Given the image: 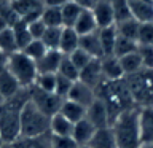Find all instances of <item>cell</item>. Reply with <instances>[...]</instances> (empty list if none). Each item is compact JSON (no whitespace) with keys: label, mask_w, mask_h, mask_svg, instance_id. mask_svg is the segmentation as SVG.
I'll use <instances>...</instances> for the list:
<instances>
[{"label":"cell","mask_w":153,"mask_h":148,"mask_svg":"<svg viewBox=\"0 0 153 148\" xmlns=\"http://www.w3.org/2000/svg\"><path fill=\"white\" fill-rule=\"evenodd\" d=\"M139 127L142 147H153V107L139 110Z\"/></svg>","instance_id":"cell-12"},{"label":"cell","mask_w":153,"mask_h":148,"mask_svg":"<svg viewBox=\"0 0 153 148\" xmlns=\"http://www.w3.org/2000/svg\"><path fill=\"white\" fill-rule=\"evenodd\" d=\"M67 2H70V0H45V5L46 7H59L61 8Z\"/></svg>","instance_id":"cell-47"},{"label":"cell","mask_w":153,"mask_h":148,"mask_svg":"<svg viewBox=\"0 0 153 148\" xmlns=\"http://www.w3.org/2000/svg\"><path fill=\"white\" fill-rule=\"evenodd\" d=\"M0 148H11V145H8V143H3V145L0 147Z\"/></svg>","instance_id":"cell-50"},{"label":"cell","mask_w":153,"mask_h":148,"mask_svg":"<svg viewBox=\"0 0 153 148\" xmlns=\"http://www.w3.org/2000/svg\"><path fill=\"white\" fill-rule=\"evenodd\" d=\"M7 70L16 78V81L21 84V88L29 89L30 86L35 84V80L38 75L37 64H35V61H32L22 51H16L8 56Z\"/></svg>","instance_id":"cell-6"},{"label":"cell","mask_w":153,"mask_h":148,"mask_svg":"<svg viewBox=\"0 0 153 148\" xmlns=\"http://www.w3.org/2000/svg\"><path fill=\"white\" fill-rule=\"evenodd\" d=\"M86 119H88L96 129L110 127V118H108L107 107H105L104 102L99 99H96L94 102L86 108Z\"/></svg>","instance_id":"cell-9"},{"label":"cell","mask_w":153,"mask_h":148,"mask_svg":"<svg viewBox=\"0 0 153 148\" xmlns=\"http://www.w3.org/2000/svg\"><path fill=\"white\" fill-rule=\"evenodd\" d=\"M57 75L64 76V78L70 80V81H78L80 78V70L76 69V65L70 61L69 56H64L61 61V65L57 69Z\"/></svg>","instance_id":"cell-32"},{"label":"cell","mask_w":153,"mask_h":148,"mask_svg":"<svg viewBox=\"0 0 153 148\" xmlns=\"http://www.w3.org/2000/svg\"><path fill=\"white\" fill-rule=\"evenodd\" d=\"M56 76H57V73H38L33 86L40 88L42 91H46V92H54V89H56Z\"/></svg>","instance_id":"cell-38"},{"label":"cell","mask_w":153,"mask_h":148,"mask_svg":"<svg viewBox=\"0 0 153 148\" xmlns=\"http://www.w3.org/2000/svg\"><path fill=\"white\" fill-rule=\"evenodd\" d=\"M137 41L134 40H129V38H124V37H117V41H115V50H113V56L117 57H123L126 54H131V53H136L137 51Z\"/></svg>","instance_id":"cell-33"},{"label":"cell","mask_w":153,"mask_h":148,"mask_svg":"<svg viewBox=\"0 0 153 148\" xmlns=\"http://www.w3.org/2000/svg\"><path fill=\"white\" fill-rule=\"evenodd\" d=\"M120 59V64H121V69L124 72V76H129V75H134L137 72H140L143 67H142V61H140V56L136 53H131V54H126L123 57H118Z\"/></svg>","instance_id":"cell-30"},{"label":"cell","mask_w":153,"mask_h":148,"mask_svg":"<svg viewBox=\"0 0 153 148\" xmlns=\"http://www.w3.org/2000/svg\"><path fill=\"white\" fill-rule=\"evenodd\" d=\"M78 81L88 84L89 88L96 89L97 86L104 81L102 75V65H100V59H93L86 67L80 70V78Z\"/></svg>","instance_id":"cell-10"},{"label":"cell","mask_w":153,"mask_h":148,"mask_svg":"<svg viewBox=\"0 0 153 148\" xmlns=\"http://www.w3.org/2000/svg\"><path fill=\"white\" fill-rule=\"evenodd\" d=\"M74 131V123H70L67 118H64L61 113L51 116V124H50V134L54 137H72Z\"/></svg>","instance_id":"cell-25"},{"label":"cell","mask_w":153,"mask_h":148,"mask_svg":"<svg viewBox=\"0 0 153 148\" xmlns=\"http://www.w3.org/2000/svg\"><path fill=\"white\" fill-rule=\"evenodd\" d=\"M69 57H70V61L76 65V69H78V70H81L83 67H86L91 61H93V57H91L86 51L81 50V48L75 50L74 53H72V54H69Z\"/></svg>","instance_id":"cell-42"},{"label":"cell","mask_w":153,"mask_h":148,"mask_svg":"<svg viewBox=\"0 0 153 148\" xmlns=\"http://www.w3.org/2000/svg\"><path fill=\"white\" fill-rule=\"evenodd\" d=\"M42 2H43V3H45V0H42Z\"/></svg>","instance_id":"cell-54"},{"label":"cell","mask_w":153,"mask_h":148,"mask_svg":"<svg viewBox=\"0 0 153 148\" xmlns=\"http://www.w3.org/2000/svg\"><path fill=\"white\" fill-rule=\"evenodd\" d=\"M80 48V35L72 27H62V35L59 43V51L64 56L72 54L75 50Z\"/></svg>","instance_id":"cell-21"},{"label":"cell","mask_w":153,"mask_h":148,"mask_svg":"<svg viewBox=\"0 0 153 148\" xmlns=\"http://www.w3.org/2000/svg\"><path fill=\"white\" fill-rule=\"evenodd\" d=\"M117 37H118V33H117L115 26L113 27H107V29H99V38H100V45H102L104 57L105 56H113Z\"/></svg>","instance_id":"cell-28"},{"label":"cell","mask_w":153,"mask_h":148,"mask_svg":"<svg viewBox=\"0 0 153 148\" xmlns=\"http://www.w3.org/2000/svg\"><path fill=\"white\" fill-rule=\"evenodd\" d=\"M100 65H102V75L104 80L115 81V80H121L124 78V72L121 69L120 59L117 56H105L100 59Z\"/></svg>","instance_id":"cell-16"},{"label":"cell","mask_w":153,"mask_h":148,"mask_svg":"<svg viewBox=\"0 0 153 148\" xmlns=\"http://www.w3.org/2000/svg\"><path fill=\"white\" fill-rule=\"evenodd\" d=\"M67 99H69V100H74V102L83 105L85 108H88L89 105L96 100V92H94L93 88H89L88 84L81 83V81H75Z\"/></svg>","instance_id":"cell-14"},{"label":"cell","mask_w":153,"mask_h":148,"mask_svg":"<svg viewBox=\"0 0 153 148\" xmlns=\"http://www.w3.org/2000/svg\"><path fill=\"white\" fill-rule=\"evenodd\" d=\"M3 145V142H2V137H0V147H2Z\"/></svg>","instance_id":"cell-52"},{"label":"cell","mask_w":153,"mask_h":148,"mask_svg":"<svg viewBox=\"0 0 153 148\" xmlns=\"http://www.w3.org/2000/svg\"><path fill=\"white\" fill-rule=\"evenodd\" d=\"M0 51H3L5 54H8V56L18 51L16 40H14L11 27H8V29H5L3 32H0Z\"/></svg>","instance_id":"cell-36"},{"label":"cell","mask_w":153,"mask_h":148,"mask_svg":"<svg viewBox=\"0 0 153 148\" xmlns=\"http://www.w3.org/2000/svg\"><path fill=\"white\" fill-rule=\"evenodd\" d=\"M137 54L140 56L143 69L153 70V45H139Z\"/></svg>","instance_id":"cell-39"},{"label":"cell","mask_w":153,"mask_h":148,"mask_svg":"<svg viewBox=\"0 0 153 148\" xmlns=\"http://www.w3.org/2000/svg\"><path fill=\"white\" fill-rule=\"evenodd\" d=\"M46 51H48V48L45 46V43H43L42 40H32L29 45L22 50V53L26 56H29L32 61H38V59H42L43 56L46 54Z\"/></svg>","instance_id":"cell-37"},{"label":"cell","mask_w":153,"mask_h":148,"mask_svg":"<svg viewBox=\"0 0 153 148\" xmlns=\"http://www.w3.org/2000/svg\"><path fill=\"white\" fill-rule=\"evenodd\" d=\"M59 113L74 124L86 118V108L83 107V105L74 102V100H69V99H65L64 102H62Z\"/></svg>","instance_id":"cell-23"},{"label":"cell","mask_w":153,"mask_h":148,"mask_svg":"<svg viewBox=\"0 0 153 148\" xmlns=\"http://www.w3.org/2000/svg\"><path fill=\"white\" fill-rule=\"evenodd\" d=\"M74 2H76L78 5H81L83 8H89V10H91L97 2H100V0H74Z\"/></svg>","instance_id":"cell-45"},{"label":"cell","mask_w":153,"mask_h":148,"mask_svg":"<svg viewBox=\"0 0 153 148\" xmlns=\"http://www.w3.org/2000/svg\"><path fill=\"white\" fill-rule=\"evenodd\" d=\"M96 132V127L91 124L88 119H81V121L74 124V131H72V138L78 143V145H88L89 140L93 138Z\"/></svg>","instance_id":"cell-20"},{"label":"cell","mask_w":153,"mask_h":148,"mask_svg":"<svg viewBox=\"0 0 153 148\" xmlns=\"http://www.w3.org/2000/svg\"><path fill=\"white\" fill-rule=\"evenodd\" d=\"M11 30H13V35H14V40H16V46H18V51H22L24 48H26L29 43H30L33 38L30 35V32H29V27L27 24L22 21V19H19V21L11 26Z\"/></svg>","instance_id":"cell-27"},{"label":"cell","mask_w":153,"mask_h":148,"mask_svg":"<svg viewBox=\"0 0 153 148\" xmlns=\"http://www.w3.org/2000/svg\"><path fill=\"white\" fill-rule=\"evenodd\" d=\"M137 45H153V22L140 24L137 35Z\"/></svg>","instance_id":"cell-41"},{"label":"cell","mask_w":153,"mask_h":148,"mask_svg":"<svg viewBox=\"0 0 153 148\" xmlns=\"http://www.w3.org/2000/svg\"><path fill=\"white\" fill-rule=\"evenodd\" d=\"M10 7L19 19H22L24 22H30L42 16L45 3L42 0H13Z\"/></svg>","instance_id":"cell-8"},{"label":"cell","mask_w":153,"mask_h":148,"mask_svg":"<svg viewBox=\"0 0 153 148\" xmlns=\"http://www.w3.org/2000/svg\"><path fill=\"white\" fill-rule=\"evenodd\" d=\"M40 19L46 27H62V13L59 7H46L45 5Z\"/></svg>","instance_id":"cell-31"},{"label":"cell","mask_w":153,"mask_h":148,"mask_svg":"<svg viewBox=\"0 0 153 148\" xmlns=\"http://www.w3.org/2000/svg\"><path fill=\"white\" fill-rule=\"evenodd\" d=\"M10 145L11 148H53L51 134H45L40 137H19Z\"/></svg>","instance_id":"cell-22"},{"label":"cell","mask_w":153,"mask_h":148,"mask_svg":"<svg viewBox=\"0 0 153 148\" xmlns=\"http://www.w3.org/2000/svg\"><path fill=\"white\" fill-rule=\"evenodd\" d=\"M81 11H83V7L81 5H78L76 2H74V0H70V2L64 3L61 7V13H62V27H72L74 29L76 19H78V16L81 14Z\"/></svg>","instance_id":"cell-26"},{"label":"cell","mask_w":153,"mask_h":148,"mask_svg":"<svg viewBox=\"0 0 153 148\" xmlns=\"http://www.w3.org/2000/svg\"><path fill=\"white\" fill-rule=\"evenodd\" d=\"M7 65H8V54H5L3 51H0V73L3 70H7Z\"/></svg>","instance_id":"cell-46"},{"label":"cell","mask_w":153,"mask_h":148,"mask_svg":"<svg viewBox=\"0 0 153 148\" xmlns=\"http://www.w3.org/2000/svg\"><path fill=\"white\" fill-rule=\"evenodd\" d=\"M80 48L83 51L88 53L93 59H102V57H104V51H102V45H100L99 30L80 37Z\"/></svg>","instance_id":"cell-17"},{"label":"cell","mask_w":153,"mask_h":148,"mask_svg":"<svg viewBox=\"0 0 153 148\" xmlns=\"http://www.w3.org/2000/svg\"><path fill=\"white\" fill-rule=\"evenodd\" d=\"M10 7V2L8 0H0V13L3 11V10H7Z\"/></svg>","instance_id":"cell-49"},{"label":"cell","mask_w":153,"mask_h":148,"mask_svg":"<svg viewBox=\"0 0 153 148\" xmlns=\"http://www.w3.org/2000/svg\"><path fill=\"white\" fill-rule=\"evenodd\" d=\"M29 95H30V102L50 118L59 113L61 105L64 102V99H61L54 92H46V91H42L37 86L29 88Z\"/></svg>","instance_id":"cell-7"},{"label":"cell","mask_w":153,"mask_h":148,"mask_svg":"<svg viewBox=\"0 0 153 148\" xmlns=\"http://www.w3.org/2000/svg\"><path fill=\"white\" fill-rule=\"evenodd\" d=\"M91 11L94 14L97 29H107L115 26V16H113V8L110 0H100L91 8Z\"/></svg>","instance_id":"cell-11"},{"label":"cell","mask_w":153,"mask_h":148,"mask_svg":"<svg viewBox=\"0 0 153 148\" xmlns=\"http://www.w3.org/2000/svg\"><path fill=\"white\" fill-rule=\"evenodd\" d=\"M74 30L78 33L80 37L99 30L97 24H96V19H94V14L89 8H83V11H81V14L78 16V19H76V22L74 26Z\"/></svg>","instance_id":"cell-18"},{"label":"cell","mask_w":153,"mask_h":148,"mask_svg":"<svg viewBox=\"0 0 153 148\" xmlns=\"http://www.w3.org/2000/svg\"><path fill=\"white\" fill-rule=\"evenodd\" d=\"M29 99V89L22 88L16 95L0 102V137L3 143L10 145L21 135V110Z\"/></svg>","instance_id":"cell-2"},{"label":"cell","mask_w":153,"mask_h":148,"mask_svg":"<svg viewBox=\"0 0 153 148\" xmlns=\"http://www.w3.org/2000/svg\"><path fill=\"white\" fill-rule=\"evenodd\" d=\"M115 29H117V33H118L120 37H124V38H129V40L137 41L140 22H137L134 18H131V19H128V21L115 24Z\"/></svg>","instance_id":"cell-29"},{"label":"cell","mask_w":153,"mask_h":148,"mask_svg":"<svg viewBox=\"0 0 153 148\" xmlns=\"http://www.w3.org/2000/svg\"><path fill=\"white\" fill-rule=\"evenodd\" d=\"M118 148H140V127H139V108L121 113L112 126Z\"/></svg>","instance_id":"cell-3"},{"label":"cell","mask_w":153,"mask_h":148,"mask_svg":"<svg viewBox=\"0 0 153 148\" xmlns=\"http://www.w3.org/2000/svg\"><path fill=\"white\" fill-rule=\"evenodd\" d=\"M51 143H53V148H80V145L72 137H54V135H51Z\"/></svg>","instance_id":"cell-44"},{"label":"cell","mask_w":153,"mask_h":148,"mask_svg":"<svg viewBox=\"0 0 153 148\" xmlns=\"http://www.w3.org/2000/svg\"><path fill=\"white\" fill-rule=\"evenodd\" d=\"M88 147H91V148H118L112 127L96 129V132H94L93 138L89 140Z\"/></svg>","instance_id":"cell-19"},{"label":"cell","mask_w":153,"mask_h":148,"mask_svg":"<svg viewBox=\"0 0 153 148\" xmlns=\"http://www.w3.org/2000/svg\"><path fill=\"white\" fill-rule=\"evenodd\" d=\"M126 84L134 100V105L140 108L153 107V70L142 69L140 72L124 76Z\"/></svg>","instance_id":"cell-4"},{"label":"cell","mask_w":153,"mask_h":148,"mask_svg":"<svg viewBox=\"0 0 153 148\" xmlns=\"http://www.w3.org/2000/svg\"><path fill=\"white\" fill-rule=\"evenodd\" d=\"M64 54L57 50H48L46 54L38 59L37 64V72L38 73H57V69L61 65V61Z\"/></svg>","instance_id":"cell-15"},{"label":"cell","mask_w":153,"mask_h":148,"mask_svg":"<svg viewBox=\"0 0 153 148\" xmlns=\"http://www.w3.org/2000/svg\"><path fill=\"white\" fill-rule=\"evenodd\" d=\"M74 83H75V81H70V80L64 78V76L57 75L56 76V89H54V94L65 100L67 97H69L70 89H72V86H74Z\"/></svg>","instance_id":"cell-40"},{"label":"cell","mask_w":153,"mask_h":148,"mask_svg":"<svg viewBox=\"0 0 153 148\" xmlns=\"http://www.w3.org/2000/svg\"><path fill=\"white\" fill-rule=\"evenodd\" d=\"M80 148H91V147H88V145H81Z\"/></svg>","instance_id":"cell-51"},{"label":"cell","mask_w":153,"mask_h":148,"mask_svg":"<svg viewBox=\"0 0 153 148\" xmlns=\"http://www.w3.org/2000/svg\"><path fill=\"white\" fill-rule=\"evenodd\" d=\"M94 92H96V99L102 100L104 105L107 107L110 126L121 113L128 112V110H132V108H137L134 105V100L131 97V92H129V88L124 78L115 80V81L104 80L94 89Z\"/></svg>","instance_id":"cell-1"},{"label":"cell","mask_w":153,"mask_h":148,"mask_svg":"<svg viewBox=\"0 0 153 148\" xmlns=\"http://www.w3.org/2000/svg\"><path fill=\"white\" fill-rule=\"evenodd\" d=\"M21 89H22L21 84L18 83L16 78L8 70H3L0 73V97H2V100L16 95Z\"/></svg>","instance_id":"cell-24"},{"label":"cell","mask_w":153,"mask_h":148,"mask_svg":"<svg viewBox=\"0 0 153 148\" xmlns=\"http://www.w3.org/2000/svg\"><path fill=\"white\" fill-rule=\"evenodd\" d=\"M27 27H29V32H30V35L33 40H40V38L43 37V33H45L46 30V26L43 24V21L40 18L35 19V21H30V22H26Z\"/></svg>","instance_id":"cell-43"},{"label":"cell","mask_w":153,"mask_h":148,"mask_svg":"<svg viewBox=\"0 0 153 148\" xmlns=\"http://www.w3.org/2000/svg\"><path fill=\"white\" fill-rule=\"evenodd\" d=\"M110 3H112V8H113L115 24L128 21V19L132 18L131 10H129V5H128V0H110Z\"/></svg>","instance_id":"cell-35"},{"label":"cell","mask_w":153,"mask_h":148,"mask_svg":"<svg viewBox=\"0 0 153 148\" xmlns=\"http://www.w3.org/2000/svg\"><path fill=\"white\" fill-rule=\"evenodd\" d=\"M19 124H21V135L19 137H40L50 134L51 118L42 110H38L29 99L21 110Z\"/></svg>","instance_id":"cell-5"},{"label":"cell","mask_w":153,"mask_h":148,"mask_svg":"<svg viewBox=\"0 0 153 148\" xmlns=\"http://www.w3.org/2000/svg\"><path fill=\"white\" fill-rule=\"evenodd\" d=\"M10 27V24L7 22V19H5L2 14H0V32H3L5 29H8Z\"/></svg>","instance_id":"cell-48"},{"label":"cell","mask_w":153,"mask_h":148,"mask_svg":"<svg viewBox=\"0 0 153 148\" xmlns=\"http://www.w3.org/2000/svg\"><path fill=\"white\" fill-rule=\"evenodd\" d=\"M61 35H62V27H46L45 33L40 40L45 43L48 50H57L59 51V43H61Z\"/></svg>","instance_id":"cell-34"},{"label":"cell","mask_w":153,"mask_h":148,"mask_svg":"<svg viewBox=\"0 0 153 148\" xmlns=\"http://www.w3.org/2000/svg\"><path fill=\"white\" fill-rule=\"evenodd\" d=\"M8 2H10V3H11V2H13V0H8Z\"/></svg>","instance_id":"cell-53"},{"label":"cell","mask_w":153,"mask_h":148,"mask_svg":"<svg viewBox=\"0 0 153 148\" xmlns=\"http://www.w3.org/2000/svg\"><path fill=\"white\" fill-rule=\"evenodd\" d=\"M128 5L137 22H153V0H128Z\"/></svg>","instance_id":"cell-13"}]
</instances>
